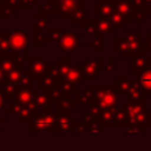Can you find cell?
Here are the masks:
<instances>
[{
  "mask_svg": "<svg viewBox=\"0 0 151 151\" xmlns=\"http://www.w3.org/2000/svg\"><path fill=\"white\" fill-rule=\"evenodd\" d=\"M74 100L77 106H87L88 111H98L118 106L120 96L113 84H88L85 90H78Z\"/></svg>",
  "mask_w": 151,
  "mask_h": 151,
  "instance_id": "6da1fadb",
  "label": "cell"
},
{
  "mask_svg": "<svg viewBox=\"0 0 151 151\" xmlns=\"http://www.w3.org/2000/svg\"><path fill=\"white\" fill-rule=\"evenodd\" d=\"M45 14H59L61 20H68L73 26L81 25L86 20L87 0H55L53 5H45Z\"/></svg>",
  "mask_w": 151,
  "mask_h": 151,
  "instance_id": "7a4b0ae2",
  "label": "cell"
},
{
  "mask_svg": "<svg viewBox=\"0 0 151 151\" xmlns=\"http://www.w3.org/2000/svg\"><path fill=\"white\" fill-rule=\"evenodd\" d=\"M123 106L126 113V123L144 126L146 129L151 127V113L146 110V99L132 100L125 98V104Z\"/></svg>",
  "mask_w": 151,
  "mask_h": 151,
  "instance_id": "3957f363",
  "label": "cell"
},
{
  "mask_svg": "<svg viewBox=\"0 0 151 151\" xmlns=\"http://www.w3.org/2000/svg\"><path fill=\"white\" fill-rule=\"evenodd\" d=\"M97 122H99L104 129L105 127H122L126 123V113L124 106H116L107 110L90 111Z\"/></svg>",
  "mask_w": 151,
  "mask_h": 151,
  "instance_id": "277c9868",
  "label": "cell"
},
{
  "mask_svg": "<svg viewBox=\"0 0 151 151\" xmlns=\"http://www.w3.org/2000/svg\"><path fill=\"white\" fill-rule=\"evenodd\" d=\"M104 59L100 57L97 58H81L80 68L83 79H98L100 74L104 73Z\"/></svg>",
  "mask_w": 151,
  "mask_h": 151,
  "instance_id": "5b68a950",
  "label": "cell"
},
{
  "mask_svg": "<svg viewBox=\"0 0 151 151\" xmlns=\"http://www.w3.org/2000/svg\"><path fill=\"white\" fill-rule=\"evenodd\" d=\"M51 96V103H53L57 107V114L58 113H73L77 111V104L76 100L70 94H63L57 88L50 91Z\"/></svg>",
  "mask_w": 151,
  "mask_h": 151,
  "instance_id": "8992f818",
  "label": "cell"
},
{
  "mask_svg": "<svg viewBox=\"0 0 151 151\" xmlns=\"http://www.w3.org/2000/svg\"><path fill=\"white\" fill-rule=\"evenodd\" d=\"M57 45L60 52L73 53V52H77V50L80 47L81 39L76 31H70V32L61 31L57 39Z\"/></svg>",
  "mask_w": 151,
  "mask_h": 151,
  "instance_id": "52a82bcc",
  "label": "cell"
},
{
  "mask_svg": "<svg viewBox=\"0 0 151 151\" xmlns=\"http://www.w3.org/2000/svg\"><path fill=\"white\" fill-rule=\"evenodd\" d=\"M55 118L57 114L50 111H44L40 113H37L33 117L32 120V129L33 131L37 132H45V131H54V125H55Z\"/></svg>",
  "mask_w": 151,
  "mask_h": 151,
  "instance_id": "ba28073f",
  "label": "cell"
},
{
  "mask_svg": "<svg viewBox=\"0 0 151 151\" xmlns=\"http://www.w3.org/2000/svg\"><path fill=\"white\" fill-rule=\"evenodd\" d=\"M126 38L130 58L142 52H146V45L142 40V33L139 31H124L123 34Z\"/></svg>",
  "mask_w": 151,
  "mask_h": 151,
  "instance_id": "9c48e42d",
  "label": "cell"
},
{
  "mask_svg": "<svg viewBox=\"0 0 151 151\" xmlns=\"http://www.w3.org/2000/svg\"><path fill=\"white\" fill-rule=\"evenodd\" d=\"M77 118L72 113H58L55 118V125L53 132L61 133H74L77 126Z\"/></svg>",
  "mask_w": 151,
  "mask_h": 151,
  "instance_id": "30bf717a",
  "label": "cell"
},
{
  "mask_svg": "<svg viewBox=\"0 0 151 151\" xmlns=\"http://www.w3.org/2000/svg\"><path fill=\"white\" fill-rule=\"evenodd\" d=\"M130 4L133 9V22L136 26H139L145 17L150 15L151 0H132Z\"/></svg>",
  "mask_w": 151,
  "mask_h": 151,
  "instance_id": "8fae6325",
  "label": "cell"
},
{
  "mask_svg": "<svg viewBox=\"0 0 151 151\" xmlns=\"http://www.w3.org/2000/svg\"><path fill=\"white\" fill-rule=\"evenodd\" d=\"M92 13L97 19L110 20L114 13V6L111 0H97L92 5Z\"/></svg>",
  "mask_w": 151,
  "mask_h": 151,
  "instance_id": "7c38bea8",
  "label": "cell"
},
{
  "mask_svg": "<svg viewBox=\"0 0 151 151\" xmlns=\"http://www.w3.org/2000/svg\"><path fill=\"white\" fill-rule=\"evenodd\" d=\"M151 67V57H147L146 52H142L130 58V74L137 76L145 68Z\"/></svg>",
  "mask_w": 151,
  "mask_h": 151,
  "instance_id": "4fadbf2b",
  "label": "cell"
},
{
  "mask_svg": "<svg viewBox=\"0 0 151 151\" xmlns=\"http://www.w3.org/2000/svg\"><path fill=\"white\" fill-rule=\"evenodd\" d=\"M114 6V11L127 22V25H131L133 21V9L129 1L125 0H111Z\"/></svg>",
  "mask_w": 151,
  "mask_h": 151,
  "instance_id": "5bb4252c",
  "label": "cell"
},
{
  "mask_svg": "<svg viewBox=\"0 0 151 151\" xmlns=\"http://www.w3.org/2000/svg\"><path fill=\"white\" fill-rule=\"evenodd\" d=\"M50 58H38V59H31V73L34 78H41L44 77L50 67Z\"/></svg>",
  "mask_w": 151,
  "mask_h": 151,
  "instance_id": "9a60e30c",
  "label": "cell"
},
{
  "mask_svg": "<svg viewBox=\"0 0 151 151\" xmlns=\"http://www.w3.org/2000/svg\"><path fill=\"white\" fill-rule=\"evenodd\" d=\"M81 119H83V123L86 124L87 126V132L90 133H103L104 132V126L99 122L96 120V118L88 110H84L81 112Z\"/></svg>",
  "mask_w": 151,
  "mask_h": 151,
  "instance_id": "2e32d148",
  "label": "cell"
},
{
  "mask_svg": "<svg viewBox=\"0 0 151 151\" xmlns=\"http://www.w3.org/2000/svg\"><path fill=\"white\" fill-rule=\"evenodd\" d=\"M93 25H94V33L98 37H113L114 34V29L112 24L110 22V20H105V19H96L93 20Z\"/></svg>",
  "mask_w": 151,
  "mask_h": 151,
  "instance_id": "e0dca14e",
  "label": "cell"
},
{
  "mask_svg": "<svg viewBox=\"0 0 151 151\" xmlns=\"http://www.w3.org/2000/svg\"><path fill=\"white\" fill-rule=\"evenodd\" d=\"M132 78H131V74L130 73H120L119 78H117L114 81H113V86H114V90L116 92L122 97V96H126L131 84H132Z\"/></svg>",
  "mask_w": 151,
  "mask_h": 151,
  "instance_id": "ac0fdd59",
  "label": "cell"
},
{
  "mask_svg": "<svg viewBox=\"0 0 151 151\" xmlns=\"http://www.w3.org/2000/svg\"><path fill=\"white\" fill-rule=\"evenodd\" d=\"M134 79L139 84L145 96H151V67L139 72L137 76H134Z\"/></svg>",
  "mask_w": 151,
  "mask_h": 151,
  "instance_id": "d6986e66",
  "label": "cell"
},
{
  "mask_svg": "<svg viewBox=\"0 0 151 151\" xmlns=\"http://www.w3.org/2000/svg\"><path fill=\"white\" fill-rule=\"evenodd\" d=\"M27 41H28V37L26 32H15L11 38V44L13 48L18 51H25L27 46Z\"/></svg>",
  "mask_w": 151,
  "mask_h": 151,
  "instance_id": "ffe728a7",
  "label": "cell"
},
{
  "mask_svg": "<svg viewBox=\"0 0 151 151\" xmlns=\"http://www.w3.org/2000/svg\"><path fill=\"white\" fill-rule=\"evenodd\" d=\"M33 101L35 104V106L38 107V110L40 111H46L48 110V107L51 106V96H50V91L45 92V93H37L35 98H33Z\"/></svg>",
  "mask_w": 151,
  "mask_h": 151,
  "instance_id": "44dd1931",
  "label": "cell"
},
{
  "mask_svg": "<svg viewBox=\"0 0 151 151\" xmlns=\"http://www.w3.org/2000/svg\"><path fill=\"white\" fill-rule=\"evenodd\" d=\"M124 98H129V99H132V100H139V99H146V96L145 93L142 91L139 84L137 83V80L133 78L132 80V84L126 93V96Z\"/></svg>",
  "mask_w": 151,
  "mask_h": 151,
  "instance_id": "7402d4cb",
  "label": "cell"
},
{
  "mask_svg": "<svg viewBox=\"0 0 151 151\" xmlns=\"http://www.w3.org/2000/svg\"><path fill=\"white\" fill-rule=\"evenodd\" d=\"M110 22L112 24L114 32H124V31H125V27L129 26L127 22H126V21H125V20H124V19H123L116 11H114L113 15L111 17Z\"/></svg>",
  "mask_w": 151,
  "mask_h": 151,
  "instance_id": "603a6c76",
  "label": "cell"
},
{
  "mask_svg": "<svg viewBox=\"0 0 151 151\" xmlns=\"http://www.w3.org/2000/svg\"><path fill=\"white\" fill-rule=\"evenodd\" d=\"M87 47L92 48L93 52H103L104 51V38L103 37H93V39L91 41H88L86 44Z\"/></svg>",
  "mask_w": 151,
  "mask_h": 151,
  "instance_id": "cb8c5ba5",
  "label": "cell"
},
{
  "mask_svg": "<svg viewBox=\"0 0 151 151\" xmlns=\"http://www.w3.org/2000/svg\"><path fill=\"white\" fill-rule=\"evenodd\" d=\"M81 35L83 37H96L93 20H85L81 24Z\"/></svg>",
  "mask_w": 151,
  "mask_h": 151,
  "instance_id": "d4e9b609",
  "label": "cell"
},
{
  "mask_svg": "<svg viewBox=\"0 0 151 151\" xmlns=\"http://www.w3.org/2000/svg\"><path fill=\"white\" fill-rule=\"evenodd\" d=\"M123 130L125 133H145L146 132V127L144 126H139L136 124H130V123H125L123 125Z\"/></svg>",
  "mask_w": 151,
  "mask_h": 151,
  "instance_id": "484cf974",
  "label": "cell"
},
{
  "mask_svg": "<svg viewBox=\"0 0 151 151\" xmlns=\"http://www.w3.org/2000/svg\"><path fill=\"white\" fill-rule=\"evenodd\" d=\"M120 67V64L117 63L112 57L109 58V61L104 64V73H107V74H113L116 72V70H118Z\"/></svg>",
  "mask_w": 151,
  "mask_h": 151,
  "instance_id": "4316f807",
  "label": "cell"
},
{
  "mask_svg": "<svg viewBox=\"0 0 151 151\" xmlns=\"http://www.w3.org/2000/svg\"><path fill=\"white\" fill-rule=\"evenodd\" d=\"M145 34H146V41H145V45H146V53H150V54H151V29L146 31Z\"/></svg>",
  "mask_w": 151,
  "mask_h": 151,
  "instance_id": "83f0119b",
  "label": "cell"
},
{
  "mask_svg": "<svg viewBox=\"0 0 151 151\" xmlns=\"http://www.w3.org/2000/svg\"><path fill=\"white\" fill-rule=\"evenodd\" d=\"M76 132H77V133H84V132H87V126H86V124H84V123L77 124V126H76Z\"/></svg>",
  "mask_w": 151,
  "mask_h": 151,
  "instance_id": "f1b7e54d",
  "label": "cell"
},
{
  "mask_svg": "<svg viewBox=\"0 0 151 151\" xmlns=\"http://www.w3.org/2000/svg\"><path fill=\"white\" fill-rule=\"evenodd\" d=\"M46 1V5H53L55 0H45Z\"/></svg>",
  "mask_w": 151,
  "mask_h": 151,
  "instance_id": "f546056e",
  "label": "cell"
},
{
  "mask_svg": "<svg viewBox=\"0 0 151 151\" xmlns=\"http://www.w3.org/2000/svg\"><path fill=\"white\" fill-rule=\"evenodd\" d=\"M125 1H129V2H131V1H132V0H125Z\"/></svg>",
  "mask_w": 151,
  "mask_h": 151,
  "instance_id": "4dcf8cb0",
  "label": "cell"
},
{
  "mask_svg": "<svg viewBox=\"0 0 151 151\" xmlns=\"http://www.w3.org/2000/svg\"><path fill=\"white\" fill-rule=\"evenodd\" d=\"M150 17H151V12H150Z\"/></svg>",
  "mask_w": 151,
  "mask_h": 151,
  "instance_id": "1f68e13d",
  "label": "cell"
},
{
  "mask_svg": "<svg viewBox=\"0 0 151 151\" xmlns=\"http://www.w3.org/2000/svg\"><path fill=\"white\" fill-rule=\"evenodd\" d=\"M0 99H1V98H0Z\"/></svg>",
  "mask_w": 151,
  "mask_h": 151,
  "instance_id": "d6a6232c",
  "label": "cell"
},
{
  "mask_svg": "<svg viewBox=\"0 0 151 151\" xmlns=\"http://www.w3.org/2000/svg\"><path fill=\"white\" fill-rule=\"evenodd\" d=\"M0 131H1V130H0Z\"/></svg>",
  "mask_w": 151,
  "mask_h": 151,
  "instance_id": "836d02e7",
  "label": "cell"
},
{
  "mask_svg": "<svg viewBox=\"0 0 151 151\" xmlns=\"http://www.w3.org/2000/svg\"><path fill=\"white\" fill-rule=\"evenodd\" d=\"M150 113H151V112H150Z\"/></svg>",
  "mask_w": 151,
  "mask_h": 151,
  "instance_id": "e575fe53",
  "label": "cell"
}]
</instances>
